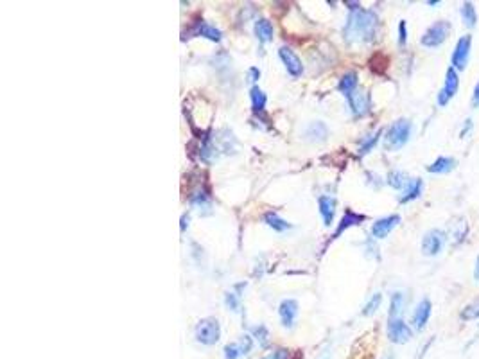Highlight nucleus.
<instances>
[{"mask_svg":"<svg viewBox=\"0 0 479 359\" xmlns=\"http://www.w3.org/2000/svg\"><path fill=\"white\" fill-rule=\"evenodd\" d=\"M379 29V16L372 9H355L346 18L343 34L348 44H370L375 39Z\"/></svg>","mask_w":479,"mask_h":359,"instance_id":"f257e3e1","label":"nucleus"},{"mask_svg":"<svg viewBox=\"0 0 479 359\" xmlns=\"http://www.w3.org/2000/svg\"><path fill=\"white\" fill-rule=\"evenodd\" d=\"M413 133V123L409 118H398L384 133V149L398 151L409 142Z\"/></svg>","mask_w":479,"mask_h":359,"instance_id":"f03ea898","label":"nucleus"},{"mask_svg":"<svg viewBox=\"0 0 479 359\" xmlns=\"http://www.w3.org/2000/svg\"><path fill=\"white\" fill-rule=\"evenodd\" d=\"M194 336L196 341L201 345H216L221 338V325L216 318H203L197 322L196 329H194Z\"/></svg>","mask_w":479,"mask_h":359,"instance_id":"7ed1b4c3","label":"nucleus"},{"mask_svg":"<svg viewBox=\"0 0 479 359\" xmlns=\"http://www.w3.org/2000/svg\"><path fill=\"white\" fill-rule=\"evenodd\" d=\"M449 32H451V24H449L447 20H438V22H434V24L424 32L420 42L422 45L427 49L440 47L445 39H447Z\"/></svg>","mask_w":479,"mask_h":359,"instance_id":"20e7f679","label":"nucleus"},{"mask_svg":"<svg viewBox=\"0 0 479 359\" xmlns=\"http://www.w3.org/2000/svg\"><path fill=\"white\" fill-rule=\"evenodd\" d=\"M413 338V331L402 318H389L388 320V340L391 343H408Z\"/></svg>","mask_w":479,"mask_h":359,"instance_id":"39448f33","label":"nucleus"},{"mask_svg":"<svg viewBox=\"0 0 479 359\" xmlns=\"http://www.w3.org/2000/svg\"><path fill=\"white\" fill-rule=\"evenodd\" d=\"M447 235L442 230H429L422 239V253L427 257H436L444 250Z\"/></svg>","mask_w":479,"mask_h":359,"instance_id":"423d86ee","label":"nucleus"},{"mask_svg":"<svg viewBox=\"0 0 479 359\" xmlns=\"http://www.w3.org/2000/svg\"><path fill=\"white\" fill-rule=\"evenodd\" d=\"M458 87H460V75H458V70L449 67L447 72H445L444 88H442L440 94H438V104H440V106L449 104V101H452V97H454L456 92H458Z\"/></svg>","mask_w":479,"mask_h":359,"instance_id":"0eeeda50","label":"nucleus"},{"mask_svg":"<svg viewBox=\"0 0 479 359\" xmlns=\"http://www.w3.org/2000/svg\"><path fill=\"white\" fill-rule=\"evenodd\" d=\"M470 45H472V38L470 36H463V38L458 39V44L454 47V52H452V59H451V67L456 68V70H463L468 63V58H470Z\"/></svg>","mask_w":479,"mask_h":359,"instance_id":"6e6552de","label":"nucleus"},{"mask_svg":"<svg viewBox=\"0 0 479 359\" xmlns=\"http://www.w3.org/2000/svg\"><path fill=\"white\" fill-rule=\"evenodd\" d=\"M346 101H348L350 110H352V113L355 115V117H365V115L370 113L372 101H370V94L366 90L357 88V90L352 92V94L346 97Z\"/></svg>","mask_w":479,"mask_h":359,"instance_id":"1a4fd4ad","label":"nucleus"},{"mask_svg":"<svg viewBox=\"0 0 479 359\" xmlns=\"http://www.w3.org/2000/svg\"><path fill=\"white\" fill-rule=\"evenodd\" d=\"M278 56H280V59H282V63H284V67H286L287 74H289L291 77H300V75L303 74L302 59L296 56V52L293 51V49L280 47Z\"/></svg>","mask_w":479,"mask_h":359,"instance_id":"9d476101","label":"nucleus"},{"mask_svg":"<svg viewBox=\"0 0 479 359\" xmlns=\"http://www.w3.org/2000/svg\"><path fill=\"white\" fill-rule=\"evenodd\" d=\"M278 314H280V320H282L284 327L287 329L295 327L296 316H298V302L293 300V298L282 300L278 305Z\"/></svg>","mask_w":479,"mask_h":359,"instance_id":"9b49d317","label":"nucleus"},{"mask_svg":"<svg viewBox=\"0 0 479 359\" xmlns=\"http://www.w3.org/2000/svg\"><path fill=\"white\" fill-rule=\"evenodd\" d=\"M398 223H401V216H397V214L381 217V219H377V221L372 225V235L375 237V239H384Z\"/></svg>","mask_w":479,"mask_h":359,"instance_id":"f8f14e48","label":"nucleus"},{"mask_svg":"<svg viewBox=\"0 0 479 359\" xmlns=\"http://www.w3.org/2000/svg\"><path fill=\"white\" fill-rule=\"evenodd\" d=\"M431 311H432V305H431V302H429L427 298H424V300H422L420 304L415 307V311H413L411 324H413V327H415L416 331H424V329H425L429 318H431Z\"/></svg>","mask_w":479,"mask_h":359,"instance_id":"ddd939ff","label":"nucleus"},{"mask_svg":"<svg viewBox=\"0 0 479 359\" xmlns=\"http://www.w3.org/2000/svg\"><path fill=\"white\" fill-rule=\"evenodd\" d=\"M318 207H320V214H322L325 226H330L332 225V221H334V216H336V197L320 196L318 197Z\"/></svg>","mask_w":479,"mask_h":359,"instance_id":"4468645a","label":"nucleus"},{"mask_svg":"<svg viewBox=\"0 0 479 359\" xmlns=\"http://www.w3.org/2000/svg\"><path fill=\"white\" fill-rule=\"evenodd\" d=\"M366 217L363 216V214H355L353 210H350V209H346L345 210V216L341 217V223H339V226H338V230L334 232V235H332V239H338L339 235H341L345 230H348L350 226H357V225H361L363 221H365Z\"/></svg>","mask_w":479,"mask_h":359,"instance_id":"2eb2a0df","label":"nucleus"},{"mask_svg":"<svg viewBox=\"0 0 479 359\" xmlns=\"http://www.w3.org/2000/svg\"><path fill=\"white\" fill-rule=\"evenodd\" d=\"M190 34L203 36V38L212 39V42H221V38H223V32H221L219 29L212 27V25L207 24V22H203V20H199V22H196V24H194V27L190 29Z\"/></svg>","mask_w":479,"mask_h":359,"instance_id":"dca6fc26","label":"nucleus"},{"mask_svg":"<svg viewBox=\"0 0 479 359\" xmlns=\"http://www.w3.org/2000/svg\"><path fill=\"white\" fill-rule=\"evenodd\" d=\"M422 189H424V182H422L420 178L409 180L408 185H406L404 190H402L401 197H398V202H401V203H409V202H413V200H416V197H420Z\"/></svg>","mask_w":479,"mask_h":359,"instance_id":"f3484780","label":"nucleus"},{"mask_svg":"<svg viewBox=\"0 0 479 359\" xmlns=\"http://www.w3.org/2000/svg\"><path fill=\"white\" fill-rule=\"evenodd\" d=\"M253 31H255V36H257V39H259L260 44H267V42H271L273 34H275L273 24L269 22V20H266V18L257 20L255 25H253Z\"/></svg>","mask_w":479,"mask_h":359,"instance_id":"a211bd4d","label":"nucleus"},{"mask_svg":"<svg viewBox=\"0 0 479 359\" xmlns=\"http://www.w3.org/2000/svg\"><path fill=\"white\" fill-rule=\"evenodd\" d=\"M305 137L310 142H323L327 137H329V128L325 123L318 121V123H310L305 130Z\"/></svg>","mask_w":479,"mask_h":359,"instance_id":"6ab92c4d","label":"nucleus"},{"mask_svg":"<svg viewBox=\"0 0 479 359\" xmlns=\"http://www.w3.org/2000/svg\"><path fill=\"white\" fill-rule=\"evenodd\" d=\"M456 160L452 156H440L436 158L431 166H427V171L432 174H449L451 171H454Z\"/></svg>","mask_w":479,"mask_h":359,"instance_id":"aec40b11","label":"nucleus"},{"mask_svg":"<svg viewBox=\"0 0 479 359\" xmlns=\"http://www.w3.org/2000/svg\"><path fill=\"white\" fill-rule=\"evenodd\" d=\"M357 85H359V75L357 72H346L345 75H343L341 79H339V92H341L345 97H348L352 92L357 90Z\"/></svg>","mask_w":479,"mask_h":359,"instance_id":"412c9836","label":"nucleus"},{"mask_svg":"<svg viewBox=\"0 0 479 359\" xmlns=\"http://www.w3.org/2000/svg\"><path fill=\"white\" fill-rule=\"evenodd\" d=\"M406 307V295L401 291H395L389 300V318H401Z\"/></svg>","mask_w":479,"mask_h":359,"instance_id":"4be33fe9","label":"nucleus"},{"mask_svg":"<svg viewBox=\"0 0 479 359\" xmlns=\"http://www.w3.org/2000/svg\"><path fill=\"white\" fill-rule=\"evenodd\" d=\"M264 223H266L269 228H273L275 232H286V230L291 228V225L282 219L276 212H266L264 214Z\"/></svg>","mask_w":479,"mask_h":359,"instance_id":"5701e85b","label":"nucleus"},{"mask_svg":"<svg viewBox=\"0 0 479 359\" xmlns=\"http://www.w3.org/2000/svg\"><path fill=\"white\" fill-rule=\"evenodd\" d=\"M250 97H252L253 111H255V113H262V111L266 110V103H267L266 94L255 85V87H252V90H250Z\"/></svg>","mask_w":479,"mask_h":359,"instance_id":"b1692460","label":"nucleus"},{"mask_svg":"<svg viewBox=\"0 0 479 359\" xmlns=\"http://www.w3.org/2000/svg\"><path fill=\"white\" fill-rule=\"evenodd\" d=\"M386 182H388V185H391L393 189H402L404 190V187L408 185V174L402 173V171H389L388 173V178H386Z\"/></svg>","mask_w":479,"mask_h":359,"instance_id":"393cba45","label":"nucleus"},{"mask_svg":"<svg viewBox=\"0 0 479 359\" xmlns=\"http://www.w3.org/2000/svg\"><path fill=\"white\" fill-rule=\"evenodd\" d=\"M461 18H463L467 27H470V29L475 27V24H477V13H475L472 2H465V4L461 6Z\"/></svg>","mask_w":479,"mask_h":359,"instance_id":"a878e982","label":"nucleus"},{"mask_svg":"<svg viewBox=\"0 0 479 359\" xmlns=\"http://www.w3.org/2000/svg\"><path fill=\"white\" fill-rule=\"evenodd\" d=\"M189 202H190V205L192 207H196V209H210V196H208L205 190H196V192H192L190 194V197H189Z\"/></svg>","mask_w":479,"mask_h":359,"instance_id":"bb28decb","label":"nucleus"},{"mask_svg":"<svg viewBox=\"0 0 479 359\" xmlns=\"http://www.w3.org/2000/svg\"><path fill=\"white\" fill-rule=\"evenodd\" d=\"M381 135H382V131L379 130V131H375L373 135H368L366 138H363L361 146H359V156H365V154H368L370 151L373 149V147L377 146V142H379V138H381Z\"/></svg>","mask_w":479,"mask_h":359,"instance_id":"cd10ccee","label":"nucleus"},{"mask_svg":"<svg viewBox=\"0 0 479 359\" xmlns=\"http://www.w3.org/2000/svg\"><path fill=\"white\" fill-rule=\"evenodd\" d=\"M381 302H382V295H381V293H375V295H373L372 298L368 300V304L365 305V309H363V314H365V316H372L373 312H375V311L379 309Z\"/></svg>","mask_w":479,"mask_h":359,"instance_id":"c85d7f7f","label":"nucleus"},{"mask_svg":"<svg viewBox=\"0 0 479 359\" xmlns=\"http://www.w3.org/2000/svg\"><path fill=\"white\" fill-rule=\"evenodd\" d=\"M224 304H226V307L230 309V311L237 312L241 309V302H239V293L237 291H228L226 295H224Z\"/></svg>","mask_w":479,"mask_h":359,"instance_id":"c756f323","label":"nucleus"},{"mask_svg":"<svg viewBox=\"0 0 479 359\" xmlns=\"http://www.w3.org/2000/svg\"><path fill=\"white\" fill-rule=\"evenodd\" d=\"M253 338L259 341L260 347H266L267 341H269V332H267V329L264 325H259V327L253 329Z\"/></svg>","mask_w":479,"mask_h":359,"instance_id":"7c9ffc66","label":"nucleus"},{"mask_svg":"<svg viewBox=\"0 0 479 359\" xmlns=\"http://www.w3.org/2000/svg\"><path fill=\"white\" fill-rule=\"evenodd\" d=\"M461 318L463 320H475V318H479V302H472L470 305H467L461 311Z\"/></svg>","mask_w":479,"mask_h":359,"instance_id":"2f4dec72","label":"nucleus"},{"mask_svg":"<svg viewBox=\"0 0 479 359\" xmlns=\"http://www.w3.org/2000/svg\"><path fill=\"white\" fill-rule=\"evenodd\" d=\"M239 348H241V354L243 355H246V354H250L252 352V348H253V340H252V336L250 334H244L243 338H241L239 341Z\"/></svg>","mask_w":479,"mask_h":359,"instance_id":"473e14b6","label":"nucleus"},{"mask_svg":"<svg viewBox=\"0 0 479 359\" xmlns=\"http://www.w3.org/2000/svg\"><path fill=\"white\" fill-rule=\"evenodd\" d=\"M241 348L239 343H230L224 347V359H239L241 357Z\"/></svg>","mask_w":479,"mask_h":359,"instance_id":"72a5a7b5","label":"nucleus"},{"mask_svg":"<svg viewBox=\"0 0 479 359\" xmlns=\"http://www.w3.org/2000/svg\"><path fill=\"white\" fill-rule=\"evenodd\" d=\"M289 350L287 348H276V350H273L271 354L264 355L262 359H289Z\"/></svg>","mask_w":479,"mask_h":359,"instance_id":"f704fd0d","label":"nucleus"},{"mask_svg":"<svg viewBox=\"0 0 479 359\" xmlns=\"http://www.w3.org/2000/svg\"><path fill=\"white\" fill-rule=\"evenodd\" d=\"M406 42H408V25H406V22L402 20L401 24H398V44L406 45Z\"/></svg>","mask_w":479,"mask_h":359,"instance_id":"c9c22d12","label":"nucleus"},{"mask_svg":"<svg viewBox=\"0 0 479 359\" xmlns=\"http://www.w3.org/2000/svg\"><path fill=\"white\" fill-rule=\"evenodd\" d=\"M472 131V118H467L465 121V126H463V130H461V138H465V137H468V133Z\"/></svg>","mask_w":479,"mask_h":359,"instance_id":"e433bc0d","label":"nucleus"},{"mask_svg":"<svg viewBox=\"0 0 479 359\" xmlns=\"http://www.w3.org/2000/svg\"><path fill=\"white\" fill-rule=\"evenodd\" d=\"M259 77H260V70L257 67H252L250 68V81L252 83H255V81H259Z\"/></svg>","mask_w":479,"mask_h":359,"instance_id":"4c0bfd02","label":"nucleus"},{"mask_svg":"<svg viewBox=\"0 0 479 359\" xmlns=\"http://www.w3.org/2000/svg\"><path fill=\"white\" fill-rule=\"evenodd\" d=\"M472 106H474V108L479 106V83L475 85V88H474V95H472Z\"/></svg>","mask_w":479,"mask_h":359,"instance_id":"58836bf2","label":"nucleus"},{"mask_svg":"<svg viewBox=\"0 0 479 359\" xmlns=\"http://www.w3.org/2000/svg\"><path fill=\"white\" fill-rule=\"evenodd\" d=\"M187 226H189V214H183L181 216V232H185Z\"/></svg>","mask_w":479,"mask_h":359,"instance_id":"ea45409f","label":"nucleus"},{"mask_svg":"<svg viewBox=\"0 0 479 359\" xmlns=\"http://www.w3.org/2000/svg\"><path fill=\"white\" fill-rule=\"evenodd\" d=\"M474 278H475V281L479 282V257H477V261H475V268H474Z\"/></svg>","mask_w":479,"mask_h":359,"instance_id":"a19ab883","label":"nucleus"},{"mask_svg":"<svg viewBox=\"0 0 479 359\" xmlns=\"http://www.w3.org/2000/svg\"><path fill=\"white\" fill-rule=\"evenodd\" d=\"M384 359H393V355H388V357H384Z\"/></svg>","mask_w":479,"mask_h":359,"instance_id":"79ce46f5","label":"nucleus"}]
</instances>
